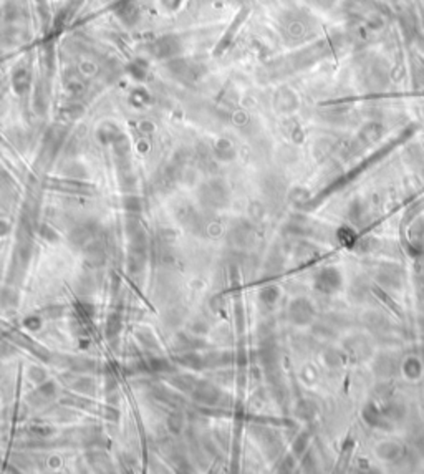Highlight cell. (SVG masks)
<instances>
[{"instance_id": "obj_1", "label": "cell", "mask_w": 424, "mask_h": 474, "mask_svg": "<svg viewBox=\"0 0 424 474\" xmlns=\"http://www.w3.org/2000/svg\"><path fill=\"white\" fill-rule=\"evenodd\" d=\"M10 338L15 341L17 345L22 347V348H27V350L30 352V353H33L37 358L44 360V361H50V353H48L47 348L38 345L37 341H33L30 337H27V335H24V333H20V332H12Z\"/></svg>"}, {"instance_id": "obj_2", "label": "cell", "mask_w": 424, "mask_h": 474, "mask_svg": "<svg viewBox=\"0 0 424 474\" xmlns=\"http://www.w3.org/2000/svg\"><path fill=\"white\" fill-rule=\"evenodd\" d=\"M193 398L196 401L202 403V405H216L219 400V392L210 385V383L206 381H199L197 386L193 390Z\"/></svg>"}, {"instance_id": "obj_3", "label": "cell", "mask_w": 424, "mask_h": 474, "mask_svg": "<svg viewBox=\"0 0 424 474\" xmlns=\"http://www.w3.org/2000/svg\"><path fill=\"white\" fill-rule=\"evenodd\" d=\"M169 381H171V385L174 388L181 390V392H189V393H193V390L197 386V383H199V380L194 378V376H190V375L173 376V378L169 380Z\"/></svg>"}, {"instance_id": "obj_4", "label": "cell", "mask_w": 424, "mask_h": 474, "mask_svg": "<svg viewBox=\"0 0 424 474\" xmlns=\"http://www.w3.org/2000/svg\"><path fill=\"white\" fill-rule=\"evenodd\" d=\"M179 363L187 368H193V370H204V368H206L204 358L199 353H194V352H187L182 355V357H179Z\"/></svg>"}, {"instance_id": "obj_5", "label": "cell", "mask_w": 424, "mask_h": 474, "mask_svg": "<svg viewBox=\"0 0 424 474\" xmlns=\"http://www.w3.org/2000/svg\"><path fill=\"white\" fill-rule=\"evenodd\" d=\"M373 292H374V294H376V297L379 298V300L383 302V304H385V305L388 307V309H390V310H391V312L394 313V315H398L399 318H402V312H401V307H399V305H398L396 302H394L393 298H391L390 295L386 294V292H383V290H381V289H378L376 285H373Z\"/></svg>"}, {"instance_id": "obj_6", "label": "cell", "mask_w": 424, "mask_h": 474, "mask_svg": "<svg viewBox=\"0 0 424 474\" xmlns=\"http://www.w3.org/2000/svg\"><path fill=\"white\" fill-rule=\"evenodd\" d=\"M146 363V368H147V372H154V373H171L174 368L171 367V363H169L167 360H162V358H150L147 361H144Z\"/></svg>"}, {"instance_id": "obj_7", "label": "cell", "mask_w": 424, "mask_h": 474, "mask_svg": "<svg viewBox=\"0 0 424 474\" xmlns=\"http://www.w3.org/2000/svg\"><path fill=\"white\" fill-rule=\"evenodd\" d=\"M68 367L76 373H87L95 370V361L88 358H70Z\"/></svg>"}, {"instance_id": "obj_8", "label": "cell", "mask_w": 424, "mask_h": 474, "mask_svg": "<svg viewBox=\"0 0 424 474\" xmlns=\"http://www.w3.org/2000/svg\"><path fill=\"white\" fill-rule=\"evenodd\" d=\"M55 393H56L55 383H53V381H47V383H44L41 386H38L37 390H35L32 396H35V398H37L38 401H47V400H50ZM38 401H37V403H38Z\"/></svg>"}, {"instance_id": "obj_9", "label": "cell", "mask_w": 424, "mask_h": 474, "mask_svg": "<svg viewBox=\"0 0 424 474\" xmlns=\"http://www.w3.org/2000/svg\"><path fill=\"white\" fill-rule=\"evenodd\" d=\"M123 322H121V313L119 312H113L108 317V325H106V333L110 337H116L119 330H121Z\"/></svg>"}, {"instance_id": "obj_10", "label": "cell", "mask_w": 424, "mask_h": 474, "mask_svg": "<svg viewBox=\"0 0 424 474\" xmlns=\"http://www.w3.org/2000/svg\"><path fill=\"white\" fill-rule=\"evenodd\" d=\"M154 396H156L159 401L167 403V405H174V403L179 400L178 395H176L174 392H171L169 388H162V386H158L156 390H154Z\"/></svg>"}, {"instance_id": "obj_11", "label": "cell", "mask_w": 424, "mask_h": 474, "mask_svg": "<svg viewBox=\"0 0 424 474\" xmlns=\"http://www.w3.org/2000/svg\"><path fill=\"white\" fill-rule=\"evenodd\" d=\"M72 386L81 393H91L95 385H93V380L88 378V376H76L75 380H72Z\"/></svg>"}, {"instance_id": "obj_12", "label": "cell", "mask_w": 424, "mask_h": 474, "mask_svg": "<svg viewBox=\"0 0 424 474\" xmlns=\"http://www.w3.org/2000/svg\"><path fill=\"white\" fill-rule=\"evenodd\" d=\"M167 428L173 431V433H179V431L182 429V426H184V420H182V415L181 413H178V411H174V413H171L167 416Z\"/></svg>"}, {"instance_id": "obj_13", "label": "cell", "mask_w": 424, "mask_h": 474, "mask_svg": "<svg viewBox=\"0 0 424 474\" xmlns=\"http://www.w3.org/2000/svg\"><path fill=\"white\" fill-rule=\"evenodd\" d=\"M138 340H141V343H144L147 347H156V340H154V337L147 330L138 332Z\"/></svg>"}, {"instance_id": "obj_14", "label": "cell", "mask_w": 424, "mask_h": 474, "mask_svg": "<svg viewBox=\"0 0 424 474\" xmlns=\"http://www.w3.org/2000/svg\"><path fill=\"white\" fill-rule=\"evenodd\" d=\"M124 207L128 209V211L139 212L141 211V201L138 198H128L124 201Z\"/></svg>"}, {"instance_id": "obj_15", "label": "cell", "mask_w": 424, "mask_h": 474, "mask_svg": "<svg viewBox=\"0 0 424 474\" xmlns=\"http://www.w3.org/2000/svg\"><path fill=\"white\" fill-rule=\"evenodd\" d=\"M41 237L44 239H47L48 242H56L58 241V234H56L52 227H48V226H44L41 227Z\"/></svg>"}, {"instance_id": "obj_16", "label": "cell", "mask_w": 424, "mask_h": 474, "mask_svg": "<svg viewBox=\"0 0 424 474\" xmlns=\"http://www.w3.org/2000/svg\"><path fill=\"white\" fill-rule=\"evenodd\" d=\"M30 378L35 380V381H38V383H44L45 381V372L41 370V368L33 367L32 370H30Z\"/></svg>"}, {"instance_id": "obj_17", "label": "cell", "mask_w": 424, "mask_h": 474, "mask_svg": "<svg viewBox=\"0 0 424 474\" xmlns=\"http://www.w3.org/2000/svg\"><path fill=\"white\" fill-rule=\"evenodd\" d=\"M9 234V224L5 221H0V235Z\"/></svg>"}]
</instances>
